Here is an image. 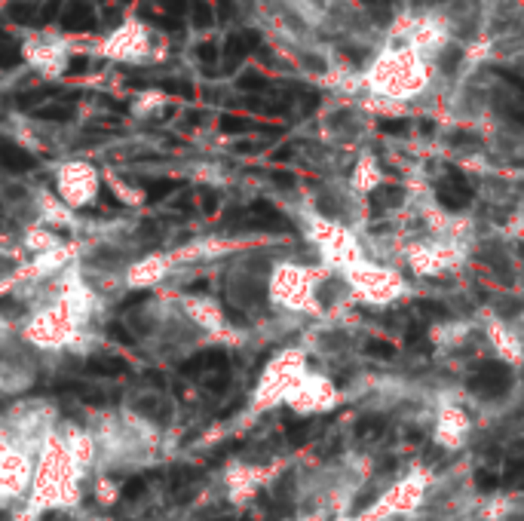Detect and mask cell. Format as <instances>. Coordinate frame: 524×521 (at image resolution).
<instances>
[{"instance_id": "cell-1", "label": "cell", "mask_w": 524, "mask_h": 521, "mask_svg": "<svg viewBox=\"0 0 524 521\" xmlns=\"http://www.w3.org/2000/svg\"><path fill=\"white\" fill-rule=\"evenodd\" d=\"M509 380H512V371L506 365H500V362H482L472 377V389L484 396H496L509 387Z\"/></svg>"}, {"instance_id": "cell-2", "label": "cell", "mask_w": 524, "mask_h": 521, "mask_svg": "<svg viewBox=\"0 0 524 521\" xmlns=\"http://www.w3.org/2000/svg\"><path fill=\"white\" fill-rule=\"evenodd\" d=\"M438 200H441V206H448V209H466L469 200H472V190H469L463 175L450 172V178L438 188Z\"/></svg>"}, {"instance_id": "cell-3", "label": "cell", "mask_w": 524, "mask_h": 521, "mask_svg": "<svg viewBox=\"0 0 524 521\" xmlns=\"http://www.w3.org/2000/svg\"><path fill=\"white\" fill-rule=\"evenodd\" d=\"M62 28L64 31H92L95 28V16H92V6L89 4H74L68 13L62 18Z\"/></svg>"}, {"instance_id": "cell-4", "label": "cell", "mask_w": 524, "mask_h": 521, "mask_svg": "<svg viewBox=\"0 0 524 521\" xmlns=\"http://www.w3.org/2000/svg\"><path fill=\"white\" fill-rule=\"evenodd\" d=\"M0 163L13 172H28L37 166V160L28 151H22V147H16V144H6V142H0Z\"/></svg>"}, {"instance_id": "cell-5", "label": "cell", "mask_w": 524, "mask_h": 521, "mask_svg": "<svg viewBox=\"0 0 524 521\" xmlns=\"http://www.w3.org/2000/svg\"><path fill=\"white\" fill-rule=\"evenodd\" d=\"M245 52H248V43L243 40V34L227 37V50H224V55H227V68H224V71H233L236 64L245 59Z\"/></svg>"}, {"instance_id": "cell-6", "label": "cell", "mask_w": 524, "mask_h": 521, "mask_svg": "<svg viewBox=\"0 0 524 521\" xmlns=\"http://www.w3.org/2000/svg\"><path fill=\"white\" fill-rule=\"evenodd\" d=\"M190 16H193V25L197 28H211L215 25V9H211L206 0H190Z\"/></svg>"}, {"instance_id": "cell-7", "label": "cell", "mask_w": 524, "mask_h": 521, "mask_svg": "<svg viewBox=\"0 0 524 521\" xmlns=\"http://www.w3.org/2000/svg\"><path fill=\"white\" fill-rule=\"evenodd\" d=\"M74 108L71 101H59V105H46V108H34V117L40 120H71Z\"/></svg>"}, {"instance_id": "cell-8", "label": "cell", "mask_w": 524, "mask_h": 521, "mask_svg": "<svg viewBox=\"0 0 524 521\" xmlns=\"http://www.w3.org/2000/svg\"><path fill=\"white\" fill-rule=\"evenodd\" d=\"M22 64V50L16 43H9V37L0 40V68H16Z\"/></svg>"}, {"instance_id": "cell-9", "label": "cell", "mask_w": 524, "mask_h": 521, "mask_svg": "<svg viewBox=\"0 0 524 521\" xmlns=\"http://www.w3.org/2000/svg\"><path fill=\"white\" fill-rule=\"evenodd\" d=\"M89 371H95V374H123L126 365L120 359H92Z\"/></svg>"}, {"instance_id": "cell-10", "label": "cell", "mask_w": 524, "mask_h": 521, "mask_svg": "<svg viewBox=\"0 0 524 521\" xmlns=\"http://www.w3.org/2000/svg\"><path fill=\"white\" fill-rule=\"evenodd\" d=\"M9 18L16 25H31L34 22V6L31 4H13L9 6Z\"/></svg>"}, {"instance_id": "cell-11", "label": "cell", "mask_w": 524, "mask_h": 521, "mask_svg": "<svg viewBox=\"0 0 524 521\" xmlns=\"http://www.w3.org/2000/svg\"><path fill=\"white\" fill-rule=\"evenodd\" d=\"M221 129L224 132H248V129H255L252 120H245V117H221Z\"/></svg>"}, {"instance_id": "cell-12", "label": "cell", "mask_w": 524, "mask_h": 521, "mask_svg": "<svg viewBox=\"0 0 524 521\" xmlns=\"http://www.w3.org/2000/svg\"><path fill=\"white\" fill-rule=\"evenodd\" d=\"M178 188V181H169V178H163V181H153L151 188H147V197H151L153 202L156 200H163V197H169V193Z\"/></svg>"}, {"instance_id": "cell-13", "label": "cell", "mask_w": 524, "mask_h": 521, "mask_svg": "<svg viewBox=\"0 0 524 521\" xmlns=\"http://www.w3.org/2000/svg\"><path fill=\"white\" fill-rule=\"evenodd\" d=\"M402 200V190L399 188H380L374 193V209H383L390 206V202H399Z\"/></svg>"}, {"instance_id": "cell-14", "label": "cell", "mask_w": 524, "mask_h": 521, "mask_svg": "<svg viewBox=\"0 0 524 521\" xmlns=\"http://www.w3.org/2000/svg\"><path fill=\"white\" fill-rule=\"evenodd\" d=\"M383 430V420L380 417H365V420L356 423V435H377Z\"/></svg>"}, {"instance_id": "cell-15", "label": "cell", "mask_w": 524, "mask_h": 521, "mask_svg": "<svg viewBox=\"0 0 524 521\" xmlns=\"http://www.w3.org/2000/svg\"><path fill=\"white\" fill-rule=\"evenodd\" d=\"M310 433H313V426L310 423H289V442L291 445H301L303 439H310Z\"/></svg>"}, {"instance_id": "cell-16", "label": "cell", "mask_w": 524, "mask_h": 521, "mask_svg": "<svg viewBox=\"0 0 524 521\" xmlns=\"http://www.w3.org/2000/svg\"><path fill=\"white\" fill-rule=\"evenodd\" d=\"M239 89H248V92H261L267 89V80L261 77V74H245V77H239Z\"/></svg>"}, {"instance_id": "cell-17", "label": "cell", "mask_w": 524, "mask_h": 521, "mask_svg": "<svg viewBox=\"0 0 524 521\" xmlns=\"http://www.w3.org/2000/svg\"><path fill=\"white\" fill-rule=\"evenodd\" d=\"M163 86H165V89H169V92H175V96L193 98V86H190V83H187V80H165V83H163Z\"/></svg>"}, {"instance_id": "cell-18", "label": "cell", "mask_w": 524, "mask_h": 521, "mask_svg": "<svg viewBox=\"0 0 524 521\" xmlns=\"http://www.w3.org/2000/svg\"><path fill=\"white\" fill-rule=\"evenodd\" d=\"M151 22H156V28L163 31H181V18H172V16H147Z\"/></svg>"}, {"instance_id": "cell-19", "label": "cell", "mask_w": 524, "mask_h": 521, "mask_svg": "<svg viewBox=\"0 0 524 521\" xmlns=\"http://www.w3.org/2000/svg\"><path fill=\"white\" fill-rule=\"evenodd\" d=\"M187 4H190V0H163L165 16H172V18H181L184 9H187Z\"/></svg>"}, {"instance_id": "cell-20", "label": "cell", "mask_w": 524, "mask_h": 521, "mask_svg": "<svg viewBox=\"0 0 524 521\" xmlns=\"http://www.w3.org/2000/svg\"><path fill=\"white\" fill-rule=\"evenodd\" d=\"M141 491H144V479H141V476H135V479H129V481H126L123 494H126L129 500H135V497H141Z\"/></svg>"}, {"instance_id": "cell-21", "label": "cell", "mask_w": 524, "mask_h": 521, "mask_svg": "<svg viewBox=\"0 0 524 521\" xmlns=\"http://www.w3.org/2000/svg\"><path fill=\"white\" fill-rule=\"evenodd\" d=\"M197 55L206 64H215V59H218V50H215V43H199L197 46Z\"/></svg>"}, {"instance_id": "cell-22", "label": "cell", "mask_w": 524, "mask_h": 521, "mask_svg": "<svg viewBox=\"0 0 524 521\" xmlns=\"http://www.w3.org/2000/svg\"><path fill=\"white\" fill-rule=\"evenodd\" d=\"M368 353H371V356H386V359L395 356V350L390 347V343H383V340H371V343H368Z\"/></svg>"}, {"instance_id": "cell-23", "label": "cell", "mask_w": 524, "mask_h": 521, "mask_svg": "<svg viewBox=\"0 0 524 521\" xmlns=\"http://www.w3.org/2000/svg\"><path fill=\"white\" fill-rule=\"evenodd\" d=\"M417 307H420V313H423V316H436V319H441V316L448 313L445 307L436 304V301H423V304H417Z\"/></svg>"}, {"instance_id": "cell-24", "label": "cell", "mask_w": 524, "mask_h": 521, "mask_svg": "<svg viewBox=\"0 0 524 521\" xmlns=\"http://www.w3.org/2000/svg\"><path fill=\"white\" fill-rule=\"evenodd\" d=\"M83 71H89V59H86V55H74V59H71V68H68V74L74 77V74H83Z\"/></svg>"}, {"instance_id": "cell-25", "label": "cell", "mask_w": 524, "mask_h": 521, "mask_svg": "<svg viewBox=\"0 0 524 521\" xmlns=\"http://www.w3.org/2000/svg\"><path fill=\"white\" fill-rule=\"evenodd\" d=\"M380 129H383V132L399 135V132H404V129H408V123H404V120H383V123H380Z\"/></svg>"}, {"instance_id": "cell-26", "label": "cell", "mask_w": 524, "mask_h": 521, "mask_svg": "<svg viewBox=\"0 0 524 521\" xmlns=\"http://www.w3.org/2000/svg\"><path fill=\"white\" fill-rule=\"evenodd\" d=\"M233 13H236V6H233V0H218V18H233Z\"/></svg>"}, {"instance_id": "cell-27", "label": "cell", "mask_w": 524, "mask_h": 521, "mask_svg": "<svg viewBox=\"0 0 524 521\" xmlns=\"http://www.w3.org/2000/svg\"><path fill=\"white\" fill-rule=\"evenodd\" d=\"M59 4H62V0H50V4L43 6V22H52L55 13H59Z\"/></svg>"}, {"instance_id": "cell-28", "label": "cell", "mask_w": 524, "mask_h": 521, "mask_svg": "<svg viewBox=\"0 0 524 521\" xmlns=\"http://www.w3.org/2000/svg\"><path fill=\"white\" fill-rule=\"evenodd\" d=\"M475 481H478L482 488H496V485H500V479H496V476H487V472H482V476H478Z\"/></svg>"}, {"instance_id": "cell-29", "label": "cell", "mask_w": 524, "mask_h": 521, "mask_svg": "<svg viewBox=\"0 0 524 521\" xmlns=\"http://www.w3.org/2000/svg\"><path fill=\"white\" fill-rule=\"evenodd\" d=\"M273 181H276V184H285V188H291V184H294V178H291L289 172H276V175H273Z\"/></svg>"}, {"instance_id": "cell-30", "label": "cell", "mask_w": 524, "mask_h": 521, "mask_svg": "<svg viewBox=\"0 0 524 521\" xmlns=\"http://www.w3.org/2000/svg\"><path fill=\"white\" fill-rule=\"evenodd\" d=\"M291 156V147H282V151H276V160H289Z\"/></svg>"}, {"instance_id": "cell-31", "label": "cell", "mask_w": 524, "mask_h": 521, "mask_svg": "<svg viewBox=\"0 0 524 521\" xmlns=\"http://www.w3.org/2000/svg\"><path fill=\"white\" fill-rule=\"evenodd\" d=\"M368 4H390V0H368Z\"/></svg>"}]
</instances>
